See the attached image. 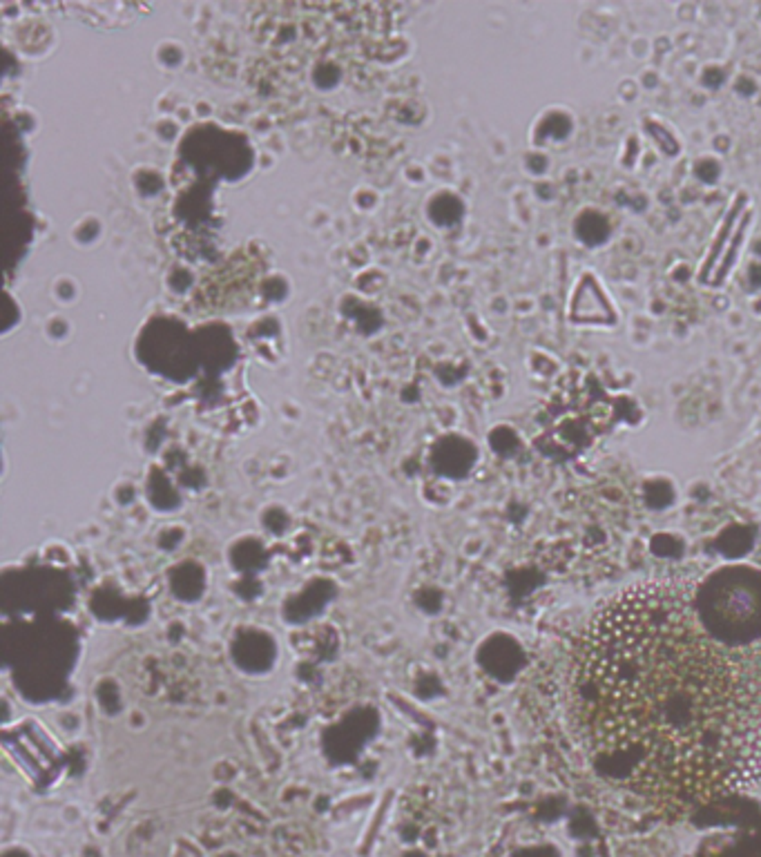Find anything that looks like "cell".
<instances>
[{"mask_svg": "<svg viewBox=\"0 0 761 857\" xmlns=\"http://www.w3.org/2000/svg\"><path fill=\"white\" fill-rule=\"evenodd\" d=\"M719 173H722V168H719L717 161H713V159L701 161V164L695 168V174H697V177H699L704 183H714V182H717Z\"/></svg>", "mask_w": 761, "mask_h": 857, "instance_id": "4", "label": "cell"}, {"mask_svg": "<svg viewBox=\"0 0 761 857\" xmlns=\"http://www.w3.org/2000/svg\"><path fill=\"white\" fill-rule=\"evenodd\" d=\"M570 708L594 768L656 804L761 784V645L714 637L688 581H646L598 607Z\"/></svg>", "mask_w": 761, "mask_h": 857, "instance_id": "1", "label": "cell"}, {"mask_svg": "<svg viewBox=\"0 0 761 857\" xmlns=\"http://www.w3.org/2000/svg\"><path fill=\"white\" fill-rule=\"evenodd\" d=\"M755 252H757V255H761V242L755 243Z\"/></svg>", "mask_w": 761, "mask_h": 857, "instance_id": "8", "label": "cell"}, {"mask_svg": "<svg viewBox=\"0 0 761 857\" xmlns=\"http://www.w3.org/2000/svg\"><path fill=\"white\" fill-rule=\"evenodd\" d=\"M748 282H750V286L753 288H761V266H750V275H748Z\"/></svg>", "mask_w": 761, "mask_h": 857, "instance_id": "7", "label": "cell"}, {"mask_svg": "<svg viewBox=\"0 0 761 857\" xmlns=\"http://www.w3.org/2000/svg\"><path fill=\"white\" fill-rule=\"evenodd\" d=\"M576 234L588 246H598L610 237V224L601 213L596 210H585L583 215L576 219Z\"/></svg>", "mask_w": 761, "mask_h": 857, "instance_id": "2", "label": "cell"}, {"mask_svg": "<svg viewBox=\"0 0 761 857\" xmlns=\"http://www.w3.org/2000/svg\"><path fill=\"white\" fill-rule=\"evenodd\" d=\"M650 132L655 134L656 139H659V141H661V146H664L665 150H668V152H672V155H674V152H677V146H674V139L670 137V134L665 132V130L656 128V125H650Z\"/></svg>", "mask_w": 761, "mask_h": 857, "instance_id": "5", "label": "cell"}, {"mask_svg": "<svg viewBox=\"0 0 761 857\" xmlns=\"http://www.w3.org/2000/svg\"><path fill=\"white\" fill-rule=\"evenodd\" d=\"M723 79H726V76H723V72H722V70H714V67L704 74V83L708 85V88H713V89H717L719 85L723 83Z\"/></svg>", "mask_w": 761, "mask_h": 857, "instance_id": "6", "label": "cell"}, {"mask_svg": "<svg viewBox=\"0 0 761 857\" xmlns=\"http://www.w3.org/2000/svg\"><path fill=\"white\" fill-rule=\"evenodd\" d=\"M570 130H571L570 119H567V116H562V115H552L543 123V132L547 134V137H554V139H565L567 134H570Z\"/></svg>", "mask_w": 761, "mask_h": 857, "instance_id": "3", "label": "cell"}]
</instances>
